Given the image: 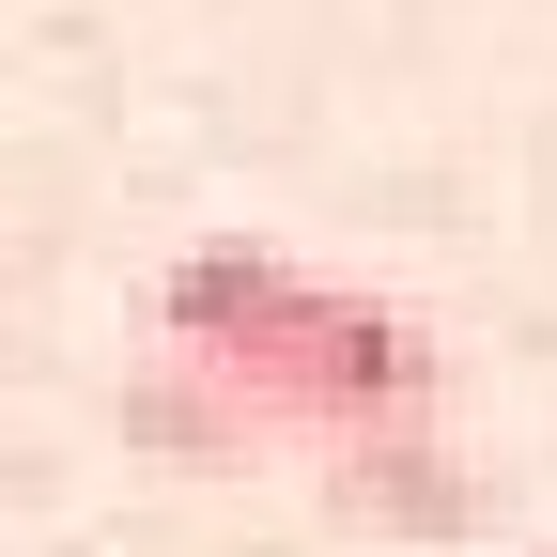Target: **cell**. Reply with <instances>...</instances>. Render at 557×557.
Returning <instances> with one entry per match:
<instances>
[{
	"label": "cell",
	"instance_id": "cell-1",
	"mask_svg": "<svg viewBox=\"0 0 557 557\" xmlns=\"http://www.w3.org/2000/svg\"><path fill=\"white\" fill-rule=\"evenodd\" d=\"M156 341L186 372L248 387L278 434H325V449L434 418V341H418L387 295H341V278H310L295 248H248V233L186 248L156 278Z\"/></svg>",
	"mask_w": 557,
	"mask_h": 557
},
{
	"label": "cell",
	"instance_id": "cell-2",
	"mask_svg": "<svg viewBox=\"0 0 557 557\" xmlns=\"http://www.w3.org/2000/svg\"><path fill=\"white\" fill-rule=\"evenodd\" d=\"M124 434H139V449H171V465H248V449L278 434V418H263L248 387H218V372H186V357H156V372L124 387Z\"/></svg>",
	"mask_w": 557,
	"mask_h": 557
},
{
	"label": "cell",
	"instance_id": "cell-3",
	"mask_svg": "<svg viewBox=\"0 0 557 557\" xmlns=\"http://www.w3.org/2000/svg\"><path fill=\"white\" fill-rule=\"evenodd\" d=\"M341 511H372V527H418V542H434V527H465V480H449V449L403 418V434H357V449H341Z\"/></svg>",
	"mask_w": 557,
	"mask_h": 557
}]
</instances>
